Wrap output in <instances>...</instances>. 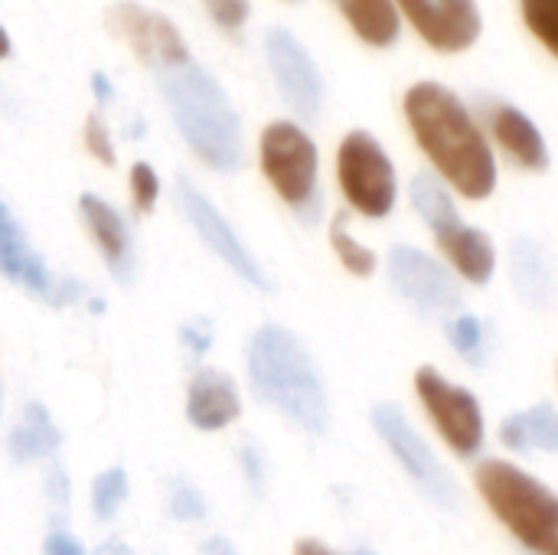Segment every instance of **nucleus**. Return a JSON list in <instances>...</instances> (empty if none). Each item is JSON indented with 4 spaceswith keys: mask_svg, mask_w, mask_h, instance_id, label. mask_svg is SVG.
<instances>
[{
    "mask_svg": "<svg viewBox=\"0 0 558 555\" xmlns=\"http://www.w3.org/2000/svg\"><path fill=\"white\" fill-rule=\"evenodd\" d=\"M409 128L438 170L464 200H487L497 190L494 147L471 108L441 82H418L405 95Z\"/></svg>",
    "mask_w": 558,
    "mask_h": 555,
    "instance_id": "f257e3e1",
    "label": "nucleus"
},
{
    "mask_svg": "<svg viewBox=\"0 0 558 555\" xmlns=\"http://www.w3.org/2000/svg\"><path fill=\"white\" fill-rule=\"evenodd\" d=\"M248 383L258 402L271 406L294 429L324 435L330 429V396L317 360L304 340L281 327L262 324L248 340Z\"/></svg>",
    "mask_w": 558,
    "mask_h": 555,
    "instance_id": "f03ea898",
    "label": "nucleus"
},
{
    "mask_svg": "<svg viewBox=\"0 0 558 555\" xmlns=\"http://www.w3.org/2000/svg\"><path fill=\"white\" fill-rule=\"evenodd\" d=\"M154 79L190 150L213 170H239L245 160V141L226 88L193 56L154 69Z\"/></svg>",
    "mask_w": 558,
    "mask_h": 555,
    "instance_id": "7ed1b4c3",
    "label": "nucleus"
},
{
    "mask_svg": "<svg viewBox=\"0 0 558 555\" xmlns=\"http://www.w3.org/2000/svg\"><path fill=\"white\" fill-rule=\"evenodd\" d=\"M474 487L497 523L530 555H558V494L507 458H484Z\"/></svg>",
    "mask_w": 558,
    "mask_h": 555,
    "instance_id": "20e7f679",
    "label": "nucleus"
},
{
    "mask_svg": "<svg viewBox=\"0 0 558 555\" xmlns=\"http://www.w3.org/2000/svg\"><path fill=\"white\" fill-rule=\"evenodd\" d=\"M258 160L271 190L304 222H317L324 200H320V154L314 137L294 121H271L258 141Z\"/></svg>",
    "mask_w": 558,
    "mask_h": 555,
    "instance_id": "39448f33",
    "label": "nucleus"
},
{
    "mask_svg": "<svg viewBox=\"0 0 558 555\" xmlns=\"http://www.w3.org/2000/svg\"><path fill=\"white\" fill-rule=\"evenodd\" d=\"M369 422L389 455L399 461V468L409 474V481L418 487V494L438 507V510H458L461 507V487L451 478L448 464L438 458V451L428 445V438L415 429V422L405 415L396 402H379L369 412Z\"/></svg>",
    "mask_w": 558,
    "mask_h": 555,
    "instance_id": "423d86ee",
    "label": "nucleus"
},
{
    "mask_svg": "<svg viewBox=\"0 0 558 555\" xmlns=\"http://www.w3.org/2000/svg\"><path fill=\"white\" fill-rule=\"evenodd\" d=\"M415 396H418L428 422L435 425L438 438L458 458L474 461V458L484 455V448H487V422H484V409H481L477 396L468 386L451 383L435 366H422L415 373Z\"/></svg>",
    "mask_w": 558,
    "mask_h": 555,
    "instance_id": "0eeeda50",
    "label": "nucleus"
},
{
    "mask_svg": "<svg viewBox=\"0 0 558 555\" xmlns=\"http://www.w3.org/2000/svg\"><path fill=\"white\" fill-rule=\"evenodd\" d=\"M337 180L343 200L366 219H386L399 200L396 164L369 131H350L337 150Z\"/></svg>",
    "mask_w": 558,
    "mask_h": 555,
    "instance_id": "6e6552de",
    "label": "nucleus"
},
{
    "mask_svg": "<svg viewBox=\"0 0 558 555\" xmlns=\"http://www.w3.org/2000/svg\"><path fill=\"white\" fill-rule=\"evenodd\" d=\"M389 281L402 301H409L425 317H454L461 314L464 294L458 275L435 255L418 245H392L389 258Z\"/></svg>",
    "mask_w": 558,
    "mask_h": 555,
    "instance_id": "1a4fd4ad",
    "label": "nucleus"
},
{
    "mask_svg": "<svg viewBox=\"0 0 558 555\" xmlns=\"http://www.w3.org/2000/svg\"><path fill=\"white\" fill-rule=\"evenodd\" d=\"M177 203L183 209V216L190 219V226L196 229V236L203 239V245L209 252H216L222 258V265H229L245 285L258 288V291H271V278L265 272V265L255 258V252L242 242V236L229 226V219L216 209L213 200H206L190 180H177Z\"/></svg>",
    "mask_w": 558,
    "mask_h": 555,
    "instance_id": "9d476101",
    "label": "nucleus"
},
{
    "mask_svg": "<svg viewBox=\"0 0 558 555\" xmlns=\"http://www.w3.org/2000/svg\"><path fill=\"white\" fill-rule=\"evenodd\" d=\"M265 52L281 98L294 108V114L314 121L324 108V79L311 52L284 26H271L265 33Z\"/></svg>",
    "mask_w": 558,
    "mask_h": 555,
    "instance_id": "9b49d317",
    "label": "nucleus"
},
{
    "mask_svg": "<svg viewBox=\"0 0 558 555\" xmlns=\"http://www.w3.org/2000/svg\"><path fill=\"white\" fill-rule=\"evenodd\" d=\"M0 275L43 301H65L75 298V291H82L75 281H56L49 275L43 255L29 245L26 232L20 229L16 216L3 200H0Z\"/></svg>",
    "mask_w": 558,
    "mask_h": 555,
    "instance_id": "f8f14e48",
    "label": "nucleus"
},
{
    "mask_svg": "<svg viewBox=\"0 0 558 555\" xmlns=\"http://www.w3.org/2000/svg\"><path fill=\"white\" fill-rule=\"evenodd\" d=\"M418 36L438 52H464L481 36L477 0H396Z\"/></svg>",
    "mask_w": 558,
    "mask_h": 555,
    "instance_id": "ddd939ff",
    "label": "nucleus"
},
{
    "mask_svg": "<svg viewBox=\"0 0 558 555\" xmlns=\"http://www.w3.org/2000/svg\"><path fill=\"white\" fill-rule=\"evenodd\" d=\"M108 23L111 29L128 39V46L137 52V59L154 72L167 62H177L183 56H190L180 29L163 16V13H154L141 3H114L108 10Z\"/></svg>",
    "mask_w": 558,
    "mask_h": 555,
    "instance_id": "4468645a",
    "label": "nucleus"
},
{
    "mask_svg": "<svg viewBox=\"0 0 558 555\" xmlns=\"http://www.w3.org/2000/svg\"><path fill=\"white\" fill-rule=\"evenodd\" d=\"M487 114V124H490V134L497 141V147L523 170H546L549 167V147H546V137L543 131L536 128V121L517 108V105H507V101H487L484 108Z\"/></svg>",
    "mask_w": 558,
    "mask_h": 555,
    "instance_id": "2eb2a0df",
    "label": "nucleus"
},
{
    "mask_svg": "<svg viewBox=\"0 0 558 555\" xmlns=\"http://www.w3.org/2000/svg\"><path fill=\"white\" fill-rule=\"evenodd\" d=\"M435 239H438L445 265L458 275V281H468L474 288H487L494 281V275H497V245L484 229L468 226L464 219H458L448 229L435 232Z\"/></svg>",
    "mask_w": 558,
    "mask_h": 555,
    "instance_id": "dca6fc26",
    "label": "nucleus"
},
{
    "mask_svg": "<svg viewBox=\"0 0 558 555\" xmlns=\"http://www.w3.org/2000/svg\"><path fill=\"white\" fill-rule=\"evenodd\" d=\"M78 213H82V222H85L98 255L105 258L108 272L118 281H128L134 272V242H131V232H128L121 213L95 193H82Z\"/></svg>",
    "mask_w": 558,
    "mask_h": 555,
    "instance_id": "f3484780",
    "label": "nucleus"
},
{
    "mask_svg": "<svg viewBox=\"0 0 558 555\" xmlns=\"http://www.w3.org/2000/svg\"><path fill=\"white\" fill-rule=\"evenodd\" d=\"M239 412H242V396L229 373L206 366L193 376L186 393V419L193 429L222 432L239 419Z\"/></svg>",
    "mask_w": 558,
    "mask_h": 555,
    "instance_id": "a211bd4d",
    "label": "nucleus"
},
{
    "mask_svg": "<svg viewBox=\"0 0 558 555\" xmlns=\"http://www.w3.org/2000/svg\"><path fill=\"white\" fill-rule=\"evenodd\" d=\"M510 275L523 304L543 311L556 301V268L543 242L520 236L510 249Z\"/></svg>",
    "mask_w": 558,
    "mask_h": 555,
    "instance_id": "6ab92c4d",
    "label": "nucleus"
},
{
    "mask_svg": "<svg viewBox=\"0 0 558 555\" xmlns=\"http://www.w3.org/2000/svg\"><path fill=\"white\" fill-rule=\"evenodd\" d=\"M500 445L513 455H558V409L553 402H536L500 422Z\"/></svg>",
    "mask_w": 558,
    "mask_h": 555,
    "instance_id": "aec40b11",
    "label": "nucleus"
},
{
    "mask_svg": "<svg viewBox=\"0 0 558 555\" xmlns=\"http://www.w3.org/2000/svg\"><path fill=\"white\" fill-rule=\"evenodd\" d=\"M56 448H59V429H56L52 415L46 412L43 402H26L16 429L10 432L13 461H20V464L43 461V458H52Z\"/></svg>",
    "mask_w": 558,
    "mask_h": 555,
    "instance_id": "412c9836",
    "label": "nucleus"
},
{
    "mask_svg": "<svg viewBox=\"0 0 558 555\" xmlns=\"http://www.w3.org/2000/svg\"><path fill=\"white\" fill-rule=\"evenodd\" d=\"M340 7V13L347 16V23L356 29L360 39H366L369 46H392L399 39V10L392 0H333Z\"/></svg>",
    "mask_w": 558,
    "mask_h": 555,
    "instance_id": "4be33fe9",
    "label": "nucleus"
},
{
    "mask_svg": "<svg viewBox=\"0 0 558 555\" xmlns=\"http://www.w3.org/2000/svg\"><path fill=\"white\" fill-rule=\"evenodd\" d=\"M409 200H412L415 213L422 216V222L432 232H441V229H448L451 222L461 219L458 203L451 196V186L438 173H418L412 180V186H409Z\"/></svg>",
    "mask_w": 558,
    "mask_h": 555,
    "instance_id": "5701e85b",
    "label": "nucleus"
},
{
    "mask_svg": "<svg viewBox=\"0 0 558 555\" xmlns=\"http://www.w3.org/2000/svg\"><path fill=\"white\" fill-rule=\"evenodd\" d=\"M330 245H333L340 265H343L350 275H356V278L376 275L379 255H376L369 245H363V242L347 229V213H337V216H333V222H330Z\"/></svg>",
    "mask_w": 558,
    "mask_h": 555,
    "instance_id": "b1692460",
    "label": "nucleus"
},
{
    "mask_svg": "<svg viewBox=\"0 0 558 555\" xmlns=\"http://www.w3.org/2000/svg\"><path fill=\"white\" fill-rule=\"evenodd\" d=\"M445 334H448V343L454 347V353L464 357L468 363L481 366L487 360V327L477 314L461 311V314L448 317Z\"/></svg>",
    "mask_w": 558,
    "mask_h": 555,
    "instance_id": "393cba45",
    "label": "nucleus"
},
{
    "mask_svg": "<svg viewBox=\"0 0 558 555\" xmlns=\"http://www.w3.org/2000/svg\"><path fill=\"white\" fill-rule=\"evenodd\" d=\"M124 500H128V474L121 468H108L92 481V514L98 523L114 520Z\"/></svg>",
    "mask_w": 558,
    "mask_h": 555,
    "instance_id": "a878e982",
    "label": "nucleus"
},
{
    "mask_svg": "<svg viewBox=\"0 0 558 555\" xmlns=\"http://www.w3.org/2000/svg\"><path fill=\"white\" fill-rule=\"evenodd\" d=\"M530 33L558 59V0H523Z\"/></svg>",
    "mask_w": 558,
    "mask_h": 555,
    "instance_id": "bb28decb",
    "label": "nucleus"
},
{
    "mask_svg": "<svg viewBox=\"0 0 558 555\" xmlns=\"http://www.w3.org/2000/svg\"><path fill=\"white\" fill-rule=\"evenodd\" d=\"M170 514H173L177 520H183V523L203 520V517H206V497H203V491H199L196 484L177 478V481L170 484Z\"/></svg>",
    "mask_w": 558,
    "mask_h": 555,
    "instance_id": "cd10ccee",
    "label": "nucleus"
},
{
    "mask_svg": "<svg viewBox=\"0 0 558 555\" xmlns=\"http://www.w3.org/2000/svg\"><path fill=\"white\" fill-rule=\"evenodd\" d=\"M128 183H131V200H134V206H137L141 213H150V209L157 206V196H160V177H157V170H154L150 164L137 160V164L131 167Z\"/></svg>",
    "mask_w": 558,
    "mask_h": 555,
    "instance_id": "c85d7f7f",
    "label": "nucleus"
},
{
    "mask_svg": "<svg viewBox=\"0 0 558 555\" xmlns=\"http://www.w3.org/2000/svg\"><path fill=\"white\" fill-rule=\"evenodd\" d=\"M85 147H88V154L95 157V160H101L105 167H114V160H118V154H114V144H111V134H108V128H105V121L98 118V114H92L88 121H85Z\"/></svg>",
    "mask_w": 558,
    "mask_h": 555,
    "instance_id": "c756f323",
    "label": "nucleus"
},
{
    "mask_svg": "<svg viewBox=\"0 0 558 555\" xmlns=\"http://www.w3.org/2000/svg\"><path fill=\"white\" fill-rule=\"evenodd\" d=\"M203 7L209 10V16L222 26V29H242L248 23L252 3L248 0H203Z\"/></svg>",
    "mask_w": 558,
    "mask_h": 555,
    "instance_id": "7c9ffc66",
    "label": "nucleus"
},
{
    "mask_svg": "<svg viewBox=\"0 0 558 555\" xmlns=\"http://www.w3.org/2000/svg\"><path fill=\"white\" fill-rule=\"evenodd\" d=\"M239 464H242L245 481L252 484V491L262 494V491H265V474H268V468H265V455L258 451V445L245 442V445L239 448Z\"/></svg>",
    "mask_w": 558,
    "mask_h": 555,
    "instance_id": "2f4dec72",
    "label": "nucleus"
},
{
    "mask_svg": "<svg viewBox=\"0 0 558 555\" xmlns=\"http://www.w3.org/2000/svg\"><path fill=\"white\" fill-rule=\"evenodd\" d=\"M43 553L46 555H85V546L72 536V533H65V530H52L49 536H46V543H43Z\"/></svg>",
    "mask_w": 558,
    "mask_h": 555,
    "instance_id": "473e14b6",
    "label": "nucleus"
},
{
    "mask_svg": "<svg viewBox=\"0 0 558 555\" xmlns=\"http://www.w3.org/2000/svg\"><path fill=\"white\" fill-rule=\"evenodd\" d=\"M183 340L193 347V353H206V350L213 347V334H209L206 327H199V324L183 327Z\"/></svg>",
    "mask_w": 558,
    "mask_h": 555,
    "instance_id": "72a5a7b5",
    "label": "nucleus"
},
{
    "mask_svg": "<svg viewBox=\"0 0 558 555\" xmlns=\"http://www.w3.org/2000/svg\"><path fill=\"white\" fill-rule=\"evenodd\" d=\"M294 555H340L337 550H330L327 543H320V540H298L294 543Z\"/></svg>",
    "mask_w": 558,
    "mask_h": 555,
    "instance_id": "f704fd0d",
    "label": "nucleus"
},
{
    "mask_svg": "<svg viewBox=\"0 0 558 555\" xmlns=\"http://www.w3.org/2000/svg\"><path fill=\"white\" fill-rule=\"evenodd\" d=\"M92 85H95V95H98V101H111L114 88H111V82H108L101 72H95V75H92Z\"/></svg>",
    "mask_w": 558,
    "mask_h": 555,
    "instance_id": "c9c22d12",
    "label": "nucleus"
},
{
    "mask_svg": "<svg viewBox=\"0 0 558 555\" xmlns=\"http://www.w3.org/2000/svg\"><path fill=\"white\" fill-rule=\"evenodd\" d=\"M206 555H235V550L226 540H209L206 543Z\"/></svg>",
    "mask_w": 558,
    "mask_h": 555,
    "instance_id": "e433bc0d",
    "label": "nucleus"
},
{
    "mask_svg": "<svg viewBox=\"0 0 558 555\" xmlns=\"http://www.w3.org/2000/svg\"><path fill=\"white\" fill-rule=\"evenodd\" d=\"M10 56V33L0 26V59H7Z\"/></svg>",
    "mask_w": 558,
    "mask_h": 555,
    "instance_id": "4c0bfd02",
    "label": "nucleus"
},
{
    "mask_svg": "<svg viewBox=\"0 0 558 555\" xmlns=\"http://www.w3.org/2000/svg\"><path fill=\"white\" fill-rule=\"evenodd\" d=\"M350 555H376V553H373V550H353Z\"/></svg>",
    "mask_w": 558,
    "mask_h": 555,
    "instance_id": "58836bf2",
    "label": "nucleus"
}]
</instances>
